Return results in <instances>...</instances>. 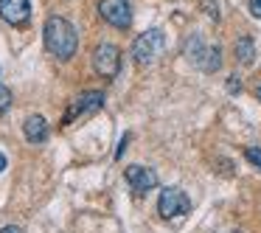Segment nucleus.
<instances>
[{
    "mask_svg": "<svg viewBox=\"0 0 261 233\" xmlns=\"http://www.w3.org/2000/svg\"><path fill=\"white\" fill-rule=\"evenodd\" d=\"M42 40H45V48L54 54L57 59H70L79 48V37H76V29L68 23L65 17H48L45 29H42Z\"/></svg>",
    "mask_w": 261,
    "mask_h": 233,
    "instance_id": "obj_1",
    "label": "nucleus"
},
{
    "mask_svg": "<svg viewBox=\"0 0 261 233\" xmlns=\"http://www.w3.org/2000/svg\"><path fill=\"white\" fill-rule=\"evenodd\" d=\"M163 45H166V37L160 29H149L132 42V59L138 65H152L154 59L163 54Z\"/></svg>",
    "mask_w": 261,
    "mask_h": 233,
    "instance_id": "obj_2",
    "label": "nucleus"
},
{
    "mask_svg": "<svg viewBox=\"0 0 261 233\" xmlns=\"http://www.w3.org/2000/svg\"><path fill=\"white\" fill-rule=\"evenodd\" d=\"M188 211H191V199H188V194L182 191V188H163L158 197V214L163 216V219H180V216H186Z\"/></svg>",
    "mask_w": 261,
    "mask_h": 233,
    "instance_id": "obj_3",
    "label": "nucleus"
},
{
    "mask_svg": "<svg viewBox=\"0 0 261 233\" xmlns=\"http://www.w3.org/2000/svg\"><path fill=\"white\" fill-rule=\"evenodd\" d=\"M101 107H104V93H101V90H87V93H82V96H76L73 101H70L68 113L62 115V126L73 124L76 118H87V115L98 113Z\"/></svg>",
    "mask_w": 261,
    "mask_h": 233,
    "instance_id": "obj_4",
    "label": "nucleus"
},
{
    "mask_svg": "<svg viewBox=\"0 0 261 233\" xmlns=\"http://www.w3.org/2000/svg\"><path fill=\"white\" fill-rule=\"evenodd\" d=\"M93 68L101 79H115L121 70V51L113 45V42H101L93 51Z\"/></svg>",
    "mask_w": 261,
    "mask_h": 233,
    "instance_id": "obj_5",
    "label": "nucleus"
},
{
    "mask_svg": "<svg viewBox=\"0 0 261 233\" xmlns=\"http://www.w3.org/2000/svg\"><path fill=\"white\" fill-rule=\"evenodd\" d=\"M98 14L115 29H129L132 25V9L126 0H98Z\"/></svg>",
    "mask_w": 261,
    "mask_h": 233,
    "instance_id": "obj_6",
    "label": "nucleus"
},
{
    "mask_svg": "<svg viewBox=\"0 0 261 233\" xmlns=\"http://www.w3.org/2000/svg\"><path fill=\"white\" fill-rule=\"evenodd\" d=\"M124 180L129 183V188L138 194V197L149 194L154 186H158V174H154L152 169H146V166H138V163L124 169Z\"/></svg>",
    "mask_w": 261,
    "mask_h": 233,
    "instance_id": "obj_7",
    "label": "nucleus"
},
{
    "mask_svg": "<svg viewBox=\"0 0 261 233\" xmlns=\"http://www.w3.org/2000/svg\"><path fill=\"white\" fill-rule=\"evenodd\" d=\"M0 17L9 25H25L31 17V3L29 0H0Z\"/></svg>",
    "mask_w": 261,
    "mask_h": 233,
    "instance_id": "obj_8",
    "label": "nucleus"
},
{
    "mask_svg": "<svg viewBox=\"0 0 261 233\" xmlns=\"http://www.w3.org/2000/svg\"><path fill=\"white\" fill-rule=\"evenodd\" d=\"M23 135L29 143H45L48 141V124L42 115H29L23 124Z\"/></svg>",
    "mask_w": 261,
    "mask_h": 233,
    "instance_id": "obj_9",
    "label": "nucleus"
},
{
    "mask_svg": "<svg viewBox=\"0 0 261 233\" xmlns=\"http://www.w3.org/2000/svg\"><path fill=\"white\" fill-rule=\"evenodd\" d=\"M205 54H208V45L202 42V37H199V34L188 37V42H186V57H188V62L199 68V65H202V59H205Z\"/></svg>",
    "mask_w": 261,
    "mask_h": 233,
    "instance_id": "obj_10",
    "label": "nucleus"
},
{
    "mask_svg": "<svg viewBox=\"0 0 261 233\" xmlns=\"http://www.w3.org/2000/svg\"><path fill=\"white\" fill-rule=\"evenodd\" d=\"M236 59L242 65H253V59H255V45H253V40L250 37H242V40L236 42Z\"/></svg>",
    "mask_w": 261,
    "mask_h": 233,
    "instance_id": "obj_11",
    "label": "nucleus"
},
{
    "mask_svg": "<svg viewBox=\"0 0 261 233\" xmlns=\"http://www.w3.org/2000/svg\"><path fill=\"white\" fill-rule=\"evenodd\" d=\"M222 65V51L216 45H208V54H205L202 65H199V70H205V73H216Z\"/></svg>",
    "mask_w": 261,
    "mask_h": 233,
    "instance_id": "obj_12",
    "label": "nucleus"
},
{
    "mask_svg": "<svg viewBox=\"0 0 261 233\" xmlns=\"http://www.w3.org/2000/svg\"><path fill=\"white\" fill-rule=\"evenodd\" d=\"M12 110V90L0 85V115H6Z\"/></svg>",
    "mask_w": 261,
    "mask_h": 233,
    "instance_id": "obj_13",
    "label": "nucleus"
},
{
    "mask_svg": "<svg viewBox=\"0 0 261 233\" xmlns=\"http://www.w3.org/2000/svg\"><path fill=\"white\" fill-rule=\"evenodd\" d=\"M244 158H247L255 169H261V149L258 146H247V149H244Z\"/></svg>",
    "mask_w": 261,
    "mask_h": 233,
    "instance_id": "obj_14",
    "label": "nucleus"
},
{
    "mask_svg": "<svg viewBox=\"0 0 261 233\" xmlns=\"http://www.w3.org/2000/svg\"><path fill=\"white\" fill-rule=\"evenodd\" d=\"M202 6H205V12H208L211 20H219V6H216L214 0H202Z\"/></svg>",
    "mask_w": 261,
    "mask_h": 233,
    "instance_id": "obj_15",
    "label": "nucleus"
},
{
    "mask_svg": "<svg viewBox=\"0 0 261 233\" xmlns=\"http://www.w3.org/2000/svg\"><path fill=\"white\" fill-rule=\"evenodd\" d=\"M250 14L261 20V0H250Z\"/></svg>",
    "mask_w": 261,
    "mask_h": 233,
    "instance_id": "obj_16",
    "label": "nucleus"
},
{
    "mask_svg": "<svg viewBox=\"0 0 261 233\" xmlns=\"http://www.w3.org/2000/svg\"><path fill=\"white\" fill-rule=\"evenodd\" d=\"M227 90H230V93H239V90H242V85H239V76H230V79H227Z\"/></svg>",
    "mask_w": 261,
    "mask_h": 233,
    "instance_id": "obj_17",
    "label": "nucleus"
},
{
    "mask_svg": "<svg viewBox=\"0 0 261 233\" xmlns=\"http://www.w3.org/2000/svg\"><path fill=\"white\" fill-rule=\"evenodd\" d=\"M126 143H129V135H124V138H121V143H118V152H115V158H124V149H126Z\"/></svg>",
    "mask_w": 261,
    "mask_h": 233,
    "instance_id": "obj_18",
    "label": "nucleus"
},
{
    "mask_svg": "<svg viewBox=\"0 0 261 233\" xmlns=\"http://www.w3.org/2000/svg\"><path fill=\"white\" fill-rule=\"evenodd\" d=\"M0 233H23V227H17V225H6V227H0Z\"/></svg>",
    "mask_w": 261,
    "mask_h": 233,
    "instance_id": "obj_19",
    "label": "nucleus"
},
{
    "mask_svg": "<svg viewBox=\"0 0 261 233\" xmlns=\"http://www.w3.org/2000/svg\"><path fill=\"white\" fill-rule=\"evenodd\" d=\"M3 169H6V154L0 152V171H3Z\"/></svg>",
    "mask_w": 261,
    "mask_h": 233,
    "instance_id": "obj_20",
    "label": "nucleus"
},
{
    "mask_svg": "<svg viewBox=\"0 0 261 233\" xmlns=\"http://www.w3.org/2000/svg\"><path fill=\"white\" fill-rule=\"evenodd\" d=\"M255 96H258V98H261V87H255Z\"/></svg>",
    "mask_w": 261,
    "mask_h": 233,
    "instance_id": "obj_21",
    "label": "nucleus"
},
{
    "mask_svg": "<svg viewBox=\"0 0 261 233\" xmlns=\"http://www.w3.org/2000/svg\"><path fill=\"white\" fill-rule=\"evenodd\" d=\"M233 233H242V230H233Z\"/></svg>",
    "mask_w": 261,
    "mask_h": 233,
    "instance_id": "obj_22",
    "label": "nucleus"
}]
</instances>
